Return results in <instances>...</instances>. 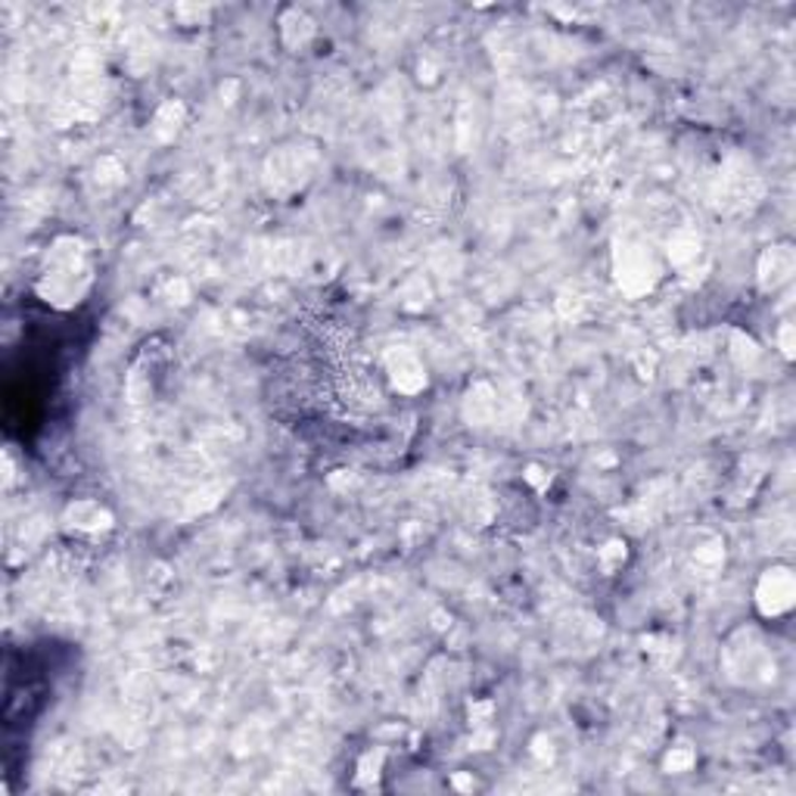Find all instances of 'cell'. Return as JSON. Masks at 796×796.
Segmentation results:
<instances>
[{
    "label": "cell",
    "mask_w": 796,
    "mask_h": 796,
    "mask_svg": "<svg viewBox=\"0 0 796 796\" xmlns=\"http://www.w3.org/2000/svg\"><path fill=\"white\" fill-rule=\"evenodd\" d=\"M88 283H91V265H88L85 243L75 236L60 240L48 253V271H44L41 293L48 296V303L69 308V305L81 303Z\"/></svg>",
    "instance_id": "1"
},
{
    "label": "cell",
    "mask_w": 796,
    "mask_h": 796,
    "mask_svg": "<svg viewBox=\"0 0 796 796\" xmlns=\"http://www.w3.org/2000/svg\"><path fill=\"white\" fill-rule=\"evenodd\" d=\"M794 576L791 569L778 566V569H769L759 582V591H756V601H759V609L766 616H781L787 609L794 607Z\"/></svg>",
    "instance_id": "2"
},
{
    "label": "cell",
    "mask_w": 796,
    "mask_h": 796,
    "mask_svg": "<svg viewBox=\"0 0 796 796\" xmlns=\"http://www.w3.org/2000/svg\"><path fill=\"white\" fill-rule=\"evenodd\" d=\"M794 274V253L791 246H772L766 256H762V265H759V281L766 290H778L781 283L791 281Z\"/></svg>",
    "instance_id": "3"
}]
</instances>
